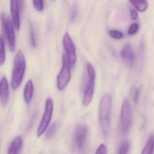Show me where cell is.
I'll list each match as a JSON object with an SVG mask.
<instances>
[{
    "instance_id": "d6986e66",
    "label": "cell",
    "mask_w": 154,
    "mask_h": 154,
    "mask_svg": "<svg viewBox=\"0 0 154 154\" xmlns=\"http://www.w3.org/2000/svg\"><path fill=\"white\" fill-rule=\"evenodd\" d=\"M129 147L130 146L128 141L122 142L119 147L117 154H128Z\"/></svg>"
},
{
    "instance_id": "52a82bcc",
    "label": "cell",
    "mask_w": 154,
    "mask_h": 154,
    "mask_svg": "<svg viewBox=\"0 0 154 154\" xmlns=\"http://www.w3.org/2000/svg\"><path fill=\"white\" fill-rule=\"evenodd\" d=\"M53 107V100L51 98H48L45 103L44 114L37 130L38 137L41 136L48 129L52 118Z\"/></svg>"
},
{
    "instance_id": "ba28073f",
    "label": "cell",
    "mask_w": 154,
    "mask_h": 154,
    "mask_svg": "<svg viewBox=\"0 0 154 154\" xmlns=\"http://www.w3.org/2000/svg\"><path fill=\"white\" fill-rule=\"evenodd\" d=\"M88 133V127L86 125L80 124L76 127L73 135V142L77 149L82 150L84 148Z\"/></svg>"
},
{
    "instance_id": "3957f363",
    "label": "cell",
    "mask_w": 154,
    "mask_h": 154,
    "mask_svg": "<svg viewBox=\"0 0 154 154\" xmlns=\"http://www.w3.org/2000/svg\"><path fill=\"white\" fill-rule=\"evenodd\" d=\"M2 30L4 36H6L8 46L11 51L14 52L16 48V38L14 24L10 17L2 13L1 14Z\"/></svg>"
},
{
    "instance_id": "2e32d148",
    "label": "cell",
    "mask_w": 154,
    "mask_h": 154,
    "mask_svg": "<svg viewBox=\"0 0 154 154\" xmlns=\"http://www.w3.org/2000/svg\"><path fill=\"white\" fill-rule=\"evenodd\" d=\"M136 9L140 12H144L148 8V2L145 0H132L130 1Z\"/></svg>"
},
{
    "instance_id": "e0dca14e",
    "label": "cell",
    "mask_w": 154,
    "mask_h": 154,
    "mask_svg": "<svg viewBox=\"0 0 154 154\" xmlns=\"http://www.w3.org/2000/svg\"><path fill=\"white\" fill-rule=\"evenodd\" d=\"M59 124L58 123H54L52 124L48 129L47 133L46 134V139L47 140H50L51 138H53L56 134V132L57 131L58 128Z\"/></svg>"
},
{
    "instance_id": "4316f807",
    "label": "cell",
    "mask_w": 154,
    "mask_h": 154,
    "mask_svg": "<svg viewBox=\"0 0 154 154\" xmlns=\"http://www.w3.org/2000/svg\"><path fill=\"white\" fill-rule=\"evenodd\" d=\"M140 89L138 88L136 90L135 92L134 95V103L135 104H137L138 101V99H139V94H140Z\"/></svg>"
},
{
    "instance_id": "9c48e42d",
    "label": "cell",
    "mask_w": 154,
    "mask_h": 154,
    "mask_svg": "<svg viewBox=\"0 0 154 154\" xmlns=\"http://www.w3.org/2000/svg\"><path fill=\"white\" fill-rule=\"evenodd\" d=\"M63 44L64 49L66 52L70 61L71 68L75 64L76 61V52L75 46L73 40L68 33L66 32L63 37Z\"/></svg>"
},
{
    "instance_id": "5b68a950",
    "label": "cell",
    "mask_w": 154,
    "mask_h": 154,
    "mask_svg": "<svg viewBox=\"0 0 154 154\" xmlns=\"http://www.w3.org/2000/svg\"><path fill=\"white\" fill-rule=\"evenodd\" d=\"M132 124V110L129 100L123 101L120 113V130L123 134L128 133Z\"/></svg>"
},
{
    "instance_id": "6da1fadb",
    "label": "cell",
    "mask_w": 154,
    "mask_h": 154,
    "mask_svg": "<svg viewBox=\"0 0 154 154\" xmlns=\"http://www.w3.org/2000/svg\"><path fill=\"white\" fill-rule=\"evenodd\" d=\"M112 105L111 94H105L100 99L99 108V123L100 130L104 135H106L109 131Z\"/></svg>"
},
{
    "instance_id": "d4e9b609",
    "label": "cell",
    "mask_w": 154,
    "mask_h": 154,
    "mask_svg": "<svg viewBox=\"0 0 154 154\" xmlns=\"http://www.w3.org/2000/svg\"><path fill=\"white\" fill-rule=\"evenodd\" d=\"M78 14V7L76 5H75L72 7V10H71V20L72 21H75L76 20Z\"/></svg>"
},
{
    "instance_id": "7a4b0ae2",
    "label": "cell",
    "mask_w": 154,
    "mask_h": 154,
    "mask_svg": "<svg viewBox=\"0 0 154 154\" xmlns=\"http://www.w3.org/2000/svg\"><path fill=\"white\" fill-rule=\"evenodd\" d=\"M26 69V61L23 53L18 50L14 61L11 87L13 90L17 89L21 83Z\"/></svg>"
},
{
    "instance_id": "7402d4cb",
    "label": "cell",
    "mask_w": 154,
    "mask_h": 154,
    "mask_svg": "<svg viewBox=\"0 0 154 154\" xmlns=\"http://www.w3.org/2000/svg\"><path fill=\"white\" fill-rule=\"evenodd\" d=\"M138 29H139V25L137 23H135L130 25L128 32L130 35H134L137 32Z\"/></svg>"
},
{
    "instance_id": "9a60e30c",
    "label": "cell",
    "mask_w": 154,
    "mask_h": 154,
    "mask_svg": "<svg viewBox=\"0 0 154 154\" xmlns=\"http://www.w3.org/2000/svg\"><path fill=\"white\" fill-rule=\"evenodd\" d=\"M154 135H150L143 149L142 154H154Z\"/></svg>"
},
{
    "instance_id": "30bf717a",
    "label": "cell",
    "mask_w": 154,
    "mask_h": 154,
    "mask_svg": "<svg viewBox=\"0 0 154 154\" xmlns=\"http://www.w3.org/2000/svg\"><path fill=\"white\" fill-rule=\"evenodd\" d=\"M20 9L18 1H11V12L14 26L17 30L20 28Z\"/></svg>"
},
{
    "instance_id": "cb8c5ba5",
    "label": "cell",
    "mask_w": 154,
    "mask_h": 154,
    "mask_svg": "<svg viewBox=\"0 0 154 154\" xmlns=\"http://www.w3.org/2000/svg\"><path fill=\"white\" fill-rule=\"evenodd\" d=\"M95 154H107L106 146L104 144H101L96 150Z\"/></svg>"
},
{
    "instance_id": "8fae6325",
    "label": "cell",
    "mask_w": 154,
    "mask_h": 154,
    "mask_svg": "<svg viewBox=\"0 0 154 154\" xmlns=\"http://www.w3.org/2000/svg\"><path fill=\"white\" fill-rule=\"evenodd\" d=\"M9 94V83L6 78L4 77L0 81V102L4 106L8 103Z\"/></svg>"
},
{
    "instance_id": "5bb4252c",
    "label": "cell",
    "mask_w": 154,
    "mask_h": 154,
    "mask_svg": "<svg viewBox=\"0 0 154 154\" xmlns=\"http://www.w3.org/2000/svg\"><path fill=\"white\" fill-rule=\"evenodd\" d=\"M33 92V83L31 80H29L26 83L23 91V98L26 103L30 102Z\"/></svg>"
},
{
    "instance_id": "4fadbf2b",
    "label": "cell",
    "mask_w": 154,
    "mask_h": 154,
    "mask_svg": "<svg viewBox=\"0 0 154 154\" xmlns=\"http://www.w3.org/2000/svg\"><path fill=\"white\" fill-rule=\"evenodd\" d=\"M23 146V141L21 137H16L11 143L8 148L7 154H19Z\"/></svg>"
},
{
    "instance_id": "8992f818",
    "label": "cell",
    "mask_w": 154,
    "mask_h": 154,
    "mask_svg": "<svg viewBox=\"0 0 154 154\" xmlns=\"http://www.w3.org/2000/svg\"><path fill=\"white\" fill-rule=\"evenodd\" d=\"M71 65L67 55L63 56V65L57 77V85L60 90L65 89L71 79Z\"/></svg>"
},
{
    "instance_id": "603a6c76",
    "label": "cell",
    "mask_w": 154,
    "mask_h": 154,
    "mask_svg": "<svg viewBox=\"0 0 154 154\" xmlns=\"http://www.w3.org/2000/svg\"><path fill=\"white\" fill-rule=\"evenodd\" d=\"M33 6L35 7V9L38 11H41L43 10V2L42 0L40 1H33Z\"/></svg>"
},
{
    "instance_id": "7c38bea8",
    "label": "cell",
    "mask_w": 154,
    "mask_h": 154,
    "mask_svg": "<svg viewBox=\"0 0 154 154\" xmlns=\"http://www.w3.org/2000/svg\"><path fill=\"white\" fill-rule=\"evenodd\" d=\"M121 58L128 65H132L134 61V55L131 45L127 43L120 52Z\"/></svg>"
},
{
    "instance_id": "ffe728a7",
    "label": "cell",
    "mask_w": 154,
    "mask_h": 154,
    "mask_svg": "<svg viewBox=\"0 0 154 154\" xmlns=\"http://www.w3.org/2000/svg\"><path fill=\"white\" fill-rule=\"evenodd\" d=\"M109 33L110 37L116 39H120L124 37L123 33L116 30H110Z\"/></svg>"
},
{
    "instance_id": "484cf974",
    "label": "cell",
    "mask_w": 154,
    "mask_h": 154,
    "mask_svg": "<svg viewBox=\"0 0 154 154\" xmlns=\"http://www.w3.org/2000/svg\"><path fill=\"white\" fill-rule=\"evenodd\" d=\"M130 14H131V18L133 20H136L137 19L138 14H137V12L136 10L132 9L131 11Z\"/></svg>"
},
{
    "instance_id": "277c9868",
    "label": "cell",
    "mask_w": 154,
    "mask_h": 154,
    "mask_svg": "<svg viewBox=\"0 0 154 154\" xmlns=\"http://www.w3.org/2000/svg\"><path fill=\"white\" fill-rule=\"evenodd\" d=\"M86 68L88 79L82 98V104L85 106L88 105L92 100L94 95L96 77L95 70L90 63H87Z\"/></svg>"
},
{
    "instance_id": "ac0fdd59",
    "label": "cell",
    "mask_w": 154,
    "mask_h": 154,
    "mask_svg": "<svg viewBox=\"0 0 154 154\" xmlns=\"http://www.w3.org/2000/svg\"><path fill=\"white\" fill-rule=\"evenodd\" d=\"M5 60V47L2 36L0 34V66L3 65Z\"/></svg>"
},
{
    "instance_id": "44dd1931",
    "label": "cell",
    "mask_w": 154,
    "mask_h": 154,
    "mask_svg": "<svg viewBox=\"0 0 154 154\" xmlns=\"http://www.w3.org/2000/svg\"><path fill=\"white\" fill-rule=\"evenodd\" d=\"M30 36L31 43L33 47L37 46V41H36V35L34 29L32 24H30Z\"/></svg>"
}]
</instances>
